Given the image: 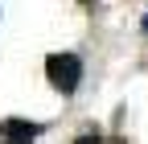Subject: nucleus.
I'll return each instance as SVG.
<instances>
[{
    "instance_id": "obj_1",
    "label": "nucleus",
    "mask_w": 148,
    "mask_h": 144,
    "mask_svg": "<svg viewBox=\"0 0 148 144\" xmlns=\"http://www.w3.org/2000/svg\"><path fill=\"white\" fill-rule=\"evenodd\" d=\"M45 78L58 86L62 95H74L78 82H82V62H78V53H49V58H45Z\"/></svg>"
},
{
    "instance_id": "obj_2",
    "label": "nucleus",
    "mask_w": 148,
    "mask_h": 144,
    "mask_svg": "<svg viewBox=\"0 0 148 144\" xmlns=\"http://www.w3.org/2000/svg\"><path fill=\"white\" fill-rule=\"evenodd\" d=\"M0 136H4V144H37V136H41V123H29V119H8L4 128H0Z\"/></svg>"
},
{
    "instance_id": "obj_3",
    "label": "nucleus",
    "mask_w": 148,
    "mask_h": 144,
    "mask_svg": "<svg viewBox=\"0 0 148 144\" xmlns=\"http://www.w3.org/2000/svg\"><path fill=\"white\" fill-rule=\"evenodd\" d=\"M74 144H103V140H99V136H78Z\"/></svg>"
},
{
    "instance_id": "obj_4",
    "label": "nucleus",
    "mask_w": 148,
    "mask_h": 144,
    "mask_svg": "<svg viewBox=\"0 0 148 144\" xmlns=\"http://www.w3.org/2000/svg\"><path fill=\"white\" fill-rule=\"evenodd\" d=\"M144 37H148V12H144Z\"/></svg>"
},
{
    "instance_id": "obj_5",
    "label": "nucleus",
    "mask_w": 148,
    "mask_h": 144,
    "mask_svg": "<svg viewBox=\"0 0 148 144\" xmlns=\"http://www.w3.org/2000/svg\"><path fill=\"white\" fill-rule=\"evenodd\" d=\"M82 4H95V0H82Z\"/></svg>"
}]
</instances>
